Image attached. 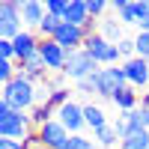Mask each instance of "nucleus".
Wrapping results in <instances>:
<instances>
[{
	"instance_id": "f3484780",
	"label": "nucleus",
	"mask_w": 149,
	"mask_h": 149,
	"mask_svg": "<svg viewBox=\"0 0 149 149\" xmlns=\"http://www.w3.org/2000/svg\"><path fill=\"white\" fill-rule=\"evenodd\" d=\"M84 119H86V128H90L93 134H95V131H102L107 122H110L107 113H104L98 104H93V102H86V104H84Z\"/></svg>"
},
{
	"instance_id": "bb28decb",
	"label": "nucleus",
	"mask_w": 149,
	"mask_h": 149,
	"mask_svg": "<svg viewBox=\"0 0 149 149\" xmlns=\"http://www.w3.org/2000/svg\"><path fill=\"white\" fill-rule=\"evenodd\" d=\"M113 128H116V134H119V140L128 137V122H125V116H116V119H113Z\"/></svg>"
},
{
	"instance_id": "5701e85b",
	"label": "nucleus",
	"mask_w": 149,
	"mask_h": 149,
	"mask_svg": "<svg viewBox=\"0 0 149 149\" xmlns=\"http://www.w3.org/2000/svg\"><path fill=\"white\" fill-rule=\"evenodd\" d=\"M134 45H137V57L149 60V30H137L134 33Z\"/></svg>"
},
{
	"instance_id": "f257e3e1",
	"label": "nucleus",
	"mask_w": 149,
	"mask_h": 149,
	"mask_svg": "<svg viewBox=\"0 0 149 149\" xmlns=\"http://www.w3.org/2000/svg\"><path fill=\"white\" fill-rule=\"evenodd\" d=\"M0 102H6L12 110H21V113H30V110L39 104V86L30 78L18 74L15 81H9L0 86Z\"/></svg>"
},
{
	"instance_id": "412c9836",
	"label": "nucleus",
	"mask_w": 149,
	"mask_h": 149,
	"mask_svg": "<svg viewBox=\"0 0 149 149\" xmlns=\"http://www.w3.org/2000/svg\"><path fill=\"white\" fill-rule=\"evenodd\" d=\"M86 9H90V18L93 21H102L110 12V3H104V0H86Z\"/></svg>"
},
{
	"instance_id": "ddd939ff",
	"label": "nucleus",
	"mask_w": 149,
	"mask_h": 149,
	"mask_svg": "<svg viewBox=\"0 0 149 149\" xmlns=\"http://www.w3.org/2000/svg\"><path fill=\"white\" fill-rule=\"evenodd\" d=\"M45 15H48L45 3H39V0H21V18H24V27L27 30H39Z\"/></svg>"
},
{
	"instance_id": "0eeeda50",
	"label": "nucleus",
	"mask_w": 149,
	"mask_h": 149,
	"mask_svg": "<svg viewBox=\"0 0 149 149\" xmlns=\"http://www.w3.org/2000/svg\"><path fill=\"white\" fill-rule=\"evenodd\" d=\"M69 137L72 134L66 131V125L60 119H51V122H45L42 128H36V146L39 149H60Z\"/></svg>"
},
{
	"instance_id": "1a4fd4ad",
	"label": "nucleus",
	"mask_w": 149,
	"mask_h": 149,
	"mask_svg": "<svg viewBox=\"0 0 149 149\" xmlns=\"http://www.w3.org/2000/svg\"><path fill=\"white\" fill-rule=\"evenodd\" d=\"M86 33L84 27H74V24H66L63 21V27L57 30V36H54V42L60 45V48H66V51L72 54V51H81V48L86 45Z\"/></svg>"
},
{
	"instance_id": "6e6552de",
	"label": "nucleus",
	"mask_w": 149,
	"mask_h": 149,
	"mask_svg": "<svg viewBox=\"0 0 149 149\" xmlns=\"http://www.w3.org/2000/svg\"><path fill=\"white\" fill-rule=\"evenodd\" d=\"M39 57H42V63H45L48 72L63 74L66 60H69V51H66V48H60L54 39H42V45H39Z\"/></svg>"
},
{
	"instance_id": "39448f33",
	"label": "nucleus",
	"mask_w": 149,
	"mask_h": 149,
	"mask_svg": "<svg viewBox=\"0 0 149 149\" xmlns=\"http://www.w3.org/2000/svg\"><path fill=\"white\" fill-rule=\"evenodd\" d=\"M24 30V18H21V3L18 0H3L0 3V39H15Z\"/></svg>"
},
{
	"instance_id": "423d86ee",
	"label": "nucleus",
	"mask_w": 149,
	"mask_h": 149,
	"mask_svg": "<svg viewBox=\"0 0 149 149\" xmlns=\"http://www.w3.org/2000/svg\"><path fill=\"white\" fill-rule=\"evenodd\" d=\"M110 12L122 21V27H140V21L149 15V0H116L110 3Z\"/></svg>"
},
{
	"instance_id": "7ed1b4c3",
	"label": "nucleus",
	"mask_w": 149,
	"mask_h": 149,
	"mask_svg": "<svg viewBox=\"0 0 149 149\" xmlns=\"http://www.w3.org/2000/svg\"><path fill=\"white\" fill-rule=\"evenodd\" d=\"M84 51L90 54L93 60L102 69H107V66H122V57H119V48L116 45H110L104 36H98V33H90L86 36V45H84Z\"/></svg>"
},
{
	"instance_id": "c85d7f7f",
	"label": "nucleus",
	"mask_w": 149,
	"mask_h": 149,
	"mask_svg": "<svg viewBox=\"0 0 149 149\" xmlns=\"http://www.w3.org/2000/svg\"><path fill=\"white\" fill-rule=\"evenodd\" d=\"M60 149H69V140H66V143H63V146H60Z\"/></svg>"
},
{
	"instance_id": "9d476101",
	"label": "nucleus",
	"mask_w": 149,
	"mask_h": 149,
	"mask_svg": "<svg viewBox=\"0 0 149 149\" xmlns=\"http://www.w3.org/2000/svg\"><path fill=\"white\" fill-rule=\"evenodd\" d=\"M57 119L66 125V131H69V134H84V128H86L84 104H78V102H69L66 107H60V110H57Z\"/></svg>"
},
{
	"instance_id": "cd10ccee",
	"label": "nucleus",
	"mask_w": 149,
	"mask_h": 149,
	"mask_svg": "<svg viewBox=\"0 0 149 149\" xmlns=\"http://www.w3.org/2000/svg\"><path fill=\"white\" fill-rule=\"evenodd\" d=\"M140 119H143V128L149 131V107H143V104H140Z\"/></svg>"
},
{
	"instance_id": "b1692460",
	"label": "nucleus",
	"mask_w": 149,
	"mask_h": 149,
	"mask_svg": "<svg viewBox=\"0 0 149 149\" xmlns=\"http://www.w3.org/2000/svg\"><path fill=\"white\" fill-rule=\"evenodd\" d=\"M45 9H48V15L63 18V15H66V9H69V0H48V3H45Z\"/></svg>"
},
{
	"instance_id": "a878e982",
	"label": "nucleus",
	"mask_w": 149,
	"mask_h": 149,
	"mask_svg": "<svg viewBox=\"0 0 149 149\" xmlns=\"http://www.w3.org/2000/svg\"><path fill=\"white\" fill-rule=\"evenodd\" d=\"M0 60H15V48H12V39H0Z\"/></svg>"
},
{
	"instance_id": "4468645a",
	"label": "nucleus",
	"mask_w": 149,
	"mask_h": 149,
	"mask_svg": "<svg viewBox=\"0 0 149 149\" xmlns=\"http://www.w3.org/2000/svg\"><path fill=\"white\" fill-rule=\"evenodd\" d=\"M95 33H98V36H104L110 45H119V42L128 36V33H125V27H122V21L113 15V12H110V15H104L102 21H98V30H95Z\"/></svg>"
},
{
	"instance_id": "20e7f679",
	"label": "nucleus",
	"mask_w": 149,
	"mask_h": 149,
	"mask_svg": "<svg viewBox=\"0 0 149 149\" xmlns=\"http://www.w3.org/2000/svg\"><path fill=\"white\" fill-rule=\"evenodd\" d=\"M102 69L95 63V60L90 57L81 48V51H72L69 54V60H66V69H63V74H66V81H72V84H81V81H86V78H93V74Z\"/></svg>"
},
{
	"instance_id": "f03ea898",
	"label": "nucleus",
	"mask_w": 149,
	"mask_h": 149,
	"mask_svg": "<svg viewBox=\"0 0 149 149\" xmlns=\"http://www.w3.org/2000/svg\"><path fill=\"white\" fill-rule=\"evenodd\" d=\"M36 134L30 113H21V110H12L6 102H0V137L9 140H30Z\"/></svg>"
},
{
	"instance_id": "6ab92c4d",
	"label": "nucleus",
	"mask_w": 149,
	"mask_h": 149,
	"mask_svg": "<svg viewBox=\"0 0 149 149\" xmlns=\"http://www.w3.org/2000/svg\"><path fill=\"white\" fill-rule=\"evenodd\" d=\"M93 137H95V143L102 146V149H113L116 143H122V140H119V134H116V128H113V122H107V125H104L102 131H95Z\"/></svg>"
},
{
	"instance_id": "4be33fe9",
	"label": "nucleus",
	"mask_w": 149,
	"mask_h": 149,
	"mask_svg": "<svg viewBox=\"0 0 149 149\" xmlns=\"http://www.w3.org/2000/svg\"><path fill=\"white\" fill-rule=\"evenodd\" d=\"M69 149H98V143H95V137H86V134H72Z\"/></svg>"
},
{
	"instance_id": "aec40b11",
	"label": "nucleus",
	"mask_w": 149,
	"mask_h": 149,
	"mask_svg": "<svg viewBox=\"0 0 149 149\" xmlns=\"http://www.w3.org/2000/svg\"><path fill=\"white\" fill-rule=\"evenodd\" d=\"M119 149H149V131H134L119 143Z\"/></svg>"
},
{
	"instance_id": "9b49d317",
	"label": "nucleus",
	"mask_w": 149,
	"mask_h": 149,
	"mask_svg": "<svg viewBox=\"0 0 149 149\" xmlns=\"http://www.w3.org/2000/svg\"><path fill=\"white\" fill-rule=\"evenodd\" d=\"M39 45H42V36L36 30H24L21 36L12 39V48H15V63H24L27 57L39 54Z\"/></svg>"
},
{
	"instance_id": "2eb2a0df",
	"label": "nucleus",
	"mask_w": 149,
	"mask_h": 149,
	"mask_svg": "<svg viewBox=\"0 0 149 149\" xmlns=\"http://www.w3.org/2000/svg\"><path fill=\"white\" fill-rule=\"evenodd\" d=\"M66 24H74V27H86L90 24V9H86V0H69V9L63 15Z\"/></svg>"
},
{
	"instance_id": "a211bd4d",
	"label": "nucleus",
	"mask_w": 149,
	"mask_h": 149,
	"mask_svg": "<svg viewBox=\"0 0 149 149\" xmlns=\"http://www.w3.org/2000/svg\"><path fill=\"white\" fill-rule=\"evenodd\" d=\"M51 119H57V110L51 107V104H36L33 110H30V122H33V128H42L45 122H51Z\"/></svg>"
},
{
	"instance_id": "393cba45",
	"label": "nucleus",
	"mask_w": 149,
	"mask_h": 149,
	"mask_svg": "<svg viewBox=\"0 0 149 149\" xmlns=\"http://www.w3.org/2000/svg\"><path fill=\"white\" fill-rule=\"evenodd\" d=\"M0 149H33L30 140H9V137H0Z\"/></svg>"
},
{
	"instance_id": "f8f14e48",
	"label": "nucleus",
	"mask_w": 149,
	"mask_h": 149,
	"mask_svg": "<svg viewBox=\"0 0 149 149\" xmlns=\"http://www.w3.org/2000/svg\"><path fill=\"white\" fill-rule=\"evenodd\" d=\"M122 69H125V74H128V86H134V90H143V86H149V63L143 57H134V60H128V63H122Z\"/></svg>"
},
{
	"instance_id": "dca6fc26",
	"label": "nucleus",
	"mask_w": 149,
	"mask_h": 149,
	"mask_svg": "<svg viewBox=\"0 0 149 149\" xmlns=\"http://www.w3.org/2000/svg\"><path fill=\"white\" fill-rule=\"evenodd\" d=\"M110 102H113V107L116 110H122V113H128V110H137L143 102H140V93L134 90V86H125V90H119L113 98H110Z\"/></svg>"
},
{
	"instance_id": "c756f323",
	"label": "nucleus",
	"mask_w": 149,
	"mask_h": 149,
	"mask_svg": "<svg viewBox=\"0 0 149 149\" xmlns=\"http://www.w3.org/2000/svg\"><path fill=\"white\" fill-rule=\"evenodd\" d=\"M146 63H149V60H146Z\"/></svg>"
}]
</instances>
